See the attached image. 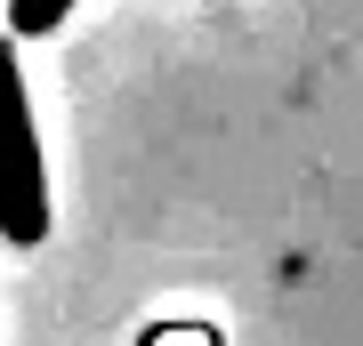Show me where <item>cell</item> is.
<instances>
[{
	"label": "cell",
	"instance_id": "obj_2",
	"mask_svg": "<svg viewBox=\"0 0 363 346\" xmlns=\"http://www.w3.org/2000/svg\"><path fill=\"white\" fill-rule=\"evenodd\" d=\"M65 8H73V0H9V25L25 33V40H40V33L65 25Z\"/></svg>",
	"mask_w": 363,
	"mask_h": 346
},
{
	"label": "cell",
	"instance_id": "obj_1",
	"mask_svg": "<svg viewBox=\"0 0 363 346\" xmlns=\"http://www.w3.org/2000/svg\"><path fill=\"white\" fill-rule=\"evenodd\" d=\"M0 242H16V250L49 242V161H40L33 97H25L9 40H0Z\"/></svg>",
	"mask_w": 363,
	"mask_h": 346
}]
</instances>
